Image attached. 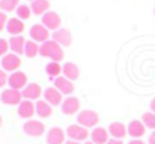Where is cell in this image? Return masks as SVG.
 Listing matches in <instances>:
<instances>
[{"label": "cell", "instance_id": "cell-30", "mask_svg": "<svg viewBox=\"0 0 155 144\" xmlns=\"http://www.w3.org/2000/svg\"><path fill=\"white\" fill-rule=\"evenodd\" d=\"M10 48V42L5 41L4 38H0V56H5Z\"/></svg>", "mask_w": 155, "mask_h": 144}, {"label": "cell", "instance_id": "cell-3", "mask_svg": "<svg viewBox=\"0 0 155 144\" xmlns=\"http://www.w3.org/2000/svg\"><path fill=\"white\" fill-rule=\"evenodd\" d=\"M23 97H22V91L19 90H14V88H7L0 94V101L4 105H10V106H15L19 105L23 101Z\"/></svg>", "mask_w": 155, "mask_h": 144}, {"label": "cell", "instance_id": "cell-14", "mask_svg": "<svg viewBox=\"0 0 155 144\" xmlns=\"http://www.w3.org/2000/svg\"><path fill=\"white\" fill-rule=\"evenodd\" d=\"M54 87H56L63 95H71V94L74 93V90H75L72 80L67 79L65 76L56 77V79H54Z\"/></svg>", "mask_w": 155, "mask_h": 144}, {"label": "cell", "instance_id": "cell-40", "mask_svg": "<svg viewBox=\"0 0 155 144\" xmlns=\"http://www.w3.org/2000/svg\"><path fill=\"white\" fill-rule=\"evenodd\" d=\"M29 2H34V0H29Z\"/></svg>", "mask_w": 155, "mask_h": 144}, {"label": "cell", "instance_id": "cell-9", "mask_svg": "<svg viewBox=\"0 0 155 144\" xmlns=\"http://www.w3.org/2000/svg\"><path fill=\"white\" fill-rule=\"evenodd\" d=\"M19 65H21V59L18 54L15 53H7L5 56H3L2 59V67L5 72H15L18 71Z\"/></svg>", "mask_w": 155, "mask_h": 144}, {"label": "cell", "instance_id": "cell-13", "mask_svg": "<svg viewBox=\"0 0 155 144\" xmlns=\"http://www.w3.org/2000/svg\"><path fill=\"white\" fill-rule=\"evenodd\" d=\"M44 99L52 106H59L63 102V94L56 87H48L44 91Z\"/></svg>", "mask_w": 155, "mask_h": 144}, {"label": "cell", "instance_id": "cell-38", "mask_svg": "<svg viewBox=\"0 0 155 144\" xmlns=\"http://www.w3.org/2000/svg\"><path fill=\"white\" fill-rule=\"evenodd\" d=\"M84 144H95V143H94V142H86Z\"/></svg>", "mask_w": 155, "mask_h": 144}, {"label": "cell", "instance_id": "cell-36", "mask_svg": "<svg viewBox=\"0 0 155 144\" xmlns=\"http://www.w3.org/2000/svg\"><path fill=\"white\" fill-rule=\"evenodd\" d=\"M150 109H151V112L155 113V98L151 101V103H150Z\"/></svg>", "mask_w": 155, "mask_h": 144}, {"label": "cell", "instance_id": "cell-23", "mask_svg": "<svg viewBox=\"0 0 155 144\" xmlns=\"http://www.w3.org/2000/svg\"><path fill=\"white\" fill-rule=\"evenodd\" d=\"M49 7H51L49 0H34L30 4V8H31L34 15H44L49 11Z\"/></svg>", "mask_w": 155, "mask_h": 144}, {"label": "cell", "instance_id": "cell-39", "mask_svg": "<svg viewBox=\"0 0 155 144\" xmlns=\"http://www.w3.org/2000/svg\"><path fill=\"white\" fill-rule=\"evenodd\" d=\"M2 124H3V118H2V116H0V126H2Z\"/></svg>", "mask_w": 155, "mask_h": 144}, {"label": "cell", "instance_id": "cell-41", "mask_svg": "<svg viewBox=\"0 0 155 144\" xmlns=\"http://www.w3.org/2000/svg\"><path fill=\"white\" fill-rule=\"evenodd\" d=\"M154 14H155V8H154Z\"/></svg>", "mask_w": 155, "mask_h": 144}, {"label": "cell", "instance_id": "cell-15", "mask_svg": "<svg viewBox=\"0 0 155 144\" xmlns=\"http://www.w3.org/2000/svg\"><path fill=\"white\" fill-rule=\"evenodd\" d=\"M42 94V90H41V86L37 84V83H27V86L22 90V97L25 99H29V101H33V99H38Z\"/></svg>", "mask_w": 155, "mask_h": 144}, {"label": "cell", "instance_id": "cell-34", "mask_svg": "<svg viewBox=\"0 0 155 144\" xmlns=\"http://www.w3.org/2000/svg\"><path fill=\"white\" fill-rule=\"evenodd\" d=\"M148 144H155V131L150 135V137H148Z\"/></svg>", "mask_w": 155, "mask_h": 144}, {"label": "cell", "instance_id": "cell-19", "mask_svg": "<svg viewBox=\"0 0 155 144\" xmlns=\"http://www.w3.org/2000/svg\"><path fill=\"white\" fill-rule=\"evenodd\" d=\"M5 30L11 35H21L25 30V23L19 18H10L7 22V26H5Z\"/></svg>", "mask_w": 155, "mask_h": 144}, {"label": "cell", "instance_id": "cell-10", "mask_svg": "<svg viewBox=\"0 0 155 144\" xmlns=\"http://www.w3.org/2000/svg\"><path fill=\"white\" fill-rule=\"evenodd\" d=\"M52 37H53V41H56L60 46H70L72 44V34L68 29L60 27L59 30L53 31Z\"/></svg>", "mask_w": 155, "mask_h": 144}, {"label": "cell", "instance_id": "cell-22", "mask_svg": "<svg viewBox=\"0 0 155 144\" xmlns=\"http://www.w3.org/2000/svg\"><path fill=\"white\" fill-rule=\"evenodd\" d=\"M35 113L40 116L41 118H48L52 116L53 110H52V105L48 103L45 99H38L35 102Z\"/></svg>", "mask_w": 155, "mask_h": 144}, {"label": "cell", "instance_id": "cell-24", "mask_svg": "<svg viewBox=\"0 0 155 144\" xmlns=\"http://www.w3.org/2000/svg\"><path fill=\"white\" fill-rule=\"evenodd\" d=\"M63 75L70 80H76L80 75V71H79V68H78L76 64L68 61V63H64V64H63Z\"/></svg>", "mask_w": 155, "mask_h": 144}, {"label": "cell", "instance_id": "cell-28", "mask_svg": "<svg viewBox=\"0 0 155 144\" xmlns=\"http://www.w3.org/2000/svg\"><path fill=\"white\" fill-rule=\"evenodd\" d=\"M15 12H16V18L22 19V21H26V19L30 18V15L33 14V11H31V8H30L29 5H26V4H19Z\"/></svg>", "mask_w": 155, "mask_h": 144}, {"label": "cell", "instance_id": "cell-21", "mask_svg": "<svg viewBox=\"0 0 155 144\" xmlns=\"http://www.w3.org/2000/svg\"><path fill=\"white\" fill-rule=\"evenodd\" d=\"M91 142H94L95 144H106L109 140V131H106L105 128L101 126H95L91 132Z\"/></svg>", "mask_w": 155, "mask_h": 144}, {"label": "cell", "instance_id": "cell-7", "mask_svg": "<svg viewBox=\"0 0 155 144\" xmlns=\"http://www.w3.org/2000/svg\"><path fill=\"white\" fill-rule=\"evenodd\" d=\"M8 86L14 90H23L27 86V76L25 72L15 71L8 76Z\"/></svg>", "mask_w": 155, "mask_h": 144}, {"label": "cell", "instance_id": "cell-31", "mask_svg": "<svg viewBox=\"0 0 155 144\" xmlns=\"http://www.w3.org/2000/svg\"><path fill=\"white\" fill-rule=\"evenodd\" d=\"M7 15H5V12H3V11H0V31H3V30L5 29V26H7Z\"/></svg>", "mask_w": 155, "mask_h": 144}, {"label": "cell", "instance_id": "cell-25", "mask_svg": "<svg viewBox=\"0 0 155 144\" xmlns=\"http://www.w3.org/2000/svg\"><path fill=\"white\" fill-rule=\"evenodd\" d=\"M45 72L49 76V79H56L60 76V74L63 72V65L59 64V61H51L46 64L45 67Z\"/></svg>", "mask_w": 155, "mask_h": 144}, {"label": "cell", "instance_id": "cell-29", "mask_svg": "<svg viewBox=\"0 0 155 144\" xmlns=\"http://www.w3.org/2000/svg\"><path fill=\"white\" fill-rule=\"evenodd\" d=\"M142 123L146 125V128L154 129L155 131V113H153V112L144 113V114L142 116Z\"/></svg>", "mask_w": 155, "mask_h": 144}, {"label": "cell", "instance_id": "cell-27", "mask_svg": "<svg viewBox=\"0 0 155 144\" xmlns=\"http://www.w3.org/2000/svg\"><path fill=\"white\" fill-rule=\"evenodd\" d=\"M18 5H19V0H0V10L3 12L16 11Z\"/></svg>", "mask_w": 155, "mask_h": 144}, {"label": "cell", "instance_id": "cell-2", "mask_svg": "<svg viewBox=\"0 0 155 144\" xmlns=\"http://www.w3.org/2000/svg\"><path fill=\"white\" fill-rule=\"evenodd\" d=\"M76 121L79 125L88 129V128H94L99 123V117L94 110H82V112L78 113Z\"/></svg>", "mask_w": 155, "mask_h": 144}, {"label": "cell", "instance_id": "cell-12", "mask_svg": "<svg viewBox=\"0 0 155 144\" xmlns=\"http://www.w3.org/2000/svg\"><path fill=\"white\" fill-rule=\"evenodd\" d=\"M79 107H80L79 99L75 98V97H68L61 103V112L65 116H72L79 112Z\"/></svg>", "mask_w": 155, "mask_h": 144}, {"label": "cell", "instance_id": "cell-4", "mask_svg": "<svg viewBox=\"0 0 155 144\" xmlns=\"http://www.w3.org/2000/svg\"><path fill=\"white\" fill-rule=\"evenodd\" d=\"M30 38L33 41H35L37 44H44L49 40V30L44 26L42 23H37V25H33L30 27Z\"/></svg>", "mask_w": 155, "mask_h": 144}, {"label": "cell", "instance_id": "cell-5", "mask_svg": "<svg viewBox=\"0 0 155 144\" xmlns=\"http://www.w3.org/2000/svg\"><path fill=\"white\" fill-rule=\"evenodd\" d=\"M23 132L27 136L38 137V136H41V135H44V132H45V125H44V123H41V121L29 120L23 124Z\"/></svg>", "mask_w": 155, "mask_h": 144}, {"label": "cell", "instance_id": "cell-16", "mask_svg": "<svg viewBox=\"0 0 155 144\" xmlns=\"http://www.w3.org/2000/svg\"><path fill=\"white\" fill-rule=\"evenodd\" d=\"M64 139H65V133L59 126L51 128L48 135H46V143L48 144H63L64 143Z\"/></svg>", "mask_w": 155, "mask_h": 144}, {"label": "cell", "instance_id": "cell-1", "mask_svg": "<svg viewBox=\"0 0 155 144\" xmlns=\"http://www.w3.org/2000/svg\"><path fill=\"white\" fill-rule=\"evenodd\" d=\"M40 54L42 57L51 59V61H60L64 57L63 48L53 40H48L40 45Z\"/></svg>", "mask_w": 155, "mask_h": 144}, {"label": "cell", "instance_id": "cell-18", "mask_svg": "<svg viewBox=\"0 0 155 144\" xmlns=\"http://www.w3.org/2000/svg\"><path fill=\"white\" fill-rule=\"evenodd\" d=\"M107 131H109V135L113 137V139H124V137L127 136V132H128V128H127L125 125H124L123 123H118V121H116V123H112L109 125V128H107Z\"/></svg>", "mask_w": 155, "mask_h": 144}, {"label": "cell", "instance_id": "cell-32", "mask_svg": "<svg viewBox=\"0 0 155 144\" xmlns=\"http://www.w3.org/2000/svg\"><path fill=\"white\" fill-rule=\"evenodd\" d=\"M7 83H8L7 72H5L4 70H0V87H4Z\"/></svg>", "mask_w": 155, "mask_h": 144}, {"label": "cell", "instance_id": "cell-6", "mask_svg": "<svg viewBox=\"0 0 155 144\" xmlns=\"http://www.w3.org/2000/svg\"><path fill=\"white\" fill-rule=\"evenodd\" d=\"M65 135L70 137V140H74V142H84L86 139L88 137V131L87 128L79 125H70L65 131Z\"/></svg>", "mask_w": 155, "mask_h": 144}, {"label": "cell", "instance_id": "cell-26", "mask_svg": "<svg viewBox=\"0 0 155 144\" xmlns=\"http://www.w3.org/2000/svg\"><path fill=\"white\" fill-rule=\"evenodd\" d=\"M25 54L30 59L35 57L37 54H40V45H38L35 41H26V45H25Z\"/></svg>", "mask_w": 155, "mask_h": 144}, {"label": "cell", "instance_id": "cell-11", "mask_svg": "<svg viewBox=\"0 0 155 144\" xmlns=\"http://www.w3.org/2000/svg\"><path fill=\"white\" fill-rule=\"evenodd\" d=\"M35 113V105L33 103V101L29 99H23L21 103L18 105V116L25 120H30Z\"/></svg>", "mask_w": 155, "mask_h": 144}, {"label": "cell", "instance_id": "cell-37", "mask_svg": "<svg viewBox=\"0 0 155 144\" xmlns=\"http://www.w3.org/2000/svg\"><path fill=\"white\" fill-rule=\"evenodd\" d=\"M65 144H80V143H78V142H74V140H70V142H67Z\"/></svg>", "mask_w": 155, "mask_h": 144}, {"label": "cell", "instance_id": "cell-17", "mask_svg": "<svg viewBox=\"0 0 155 144\" xmlns=\"http://www.w3.org/2000/svg\"><path fill=\"white\" fill-rule=\"evenodd\" d=\"M8 42H10V49L12 51V53L18 54V56H21V54L25 53L26 40L23 38V35H11Z\"/></svg>", "mask_w": 155, "mask_h": 144}, {"label": "cell", "instance_id": "cell-33", "mask_svg": "<svg viewBox=\"0 0 155 144\" xmlns=\"http://www.w3.org/2000/svg\"><path fill=\"white\" fill-rule=\"evenodd\" d=\"M106 144H123V142H121V140H118V139H109Z\"/></svg>", "mask_w": 155, "mask_h": 144}, {"label": "cell", "instance_id": "cell-8", "mask_svg": "<svg viewBox=\"0 0 155 144\" xmlns=\"http://www.w3.org/2000/svg\"><path fill=\"white\" fill-rule=\"evenodd\" d=\"M42 25L48 30L56 31V30H59L60 26H61V18H60V15L57 12H54V11H48V12H45L42 15Z\"/></svg>", "mask_w": 155, "mask_h": 144}, {"label": "cell", "instance_id": "cell-35", "mask_svg": "<svg viewBox=\"0 0 155 144\" xmlns=\"http://www.w3.org/2000/svg\"><path fill=\"white\" fill-rule=\"evenodd\" d=\"M128 144H146V143L142 142V140H139V139H134V140H131Z\"/></svg>", "mask_w": 155, "mask_h": 144}, {"label": "cell", "instance_id": "cell-20", "mask_svg": "<svg viewBox=\"0 0 155 144\" xmlns=\"http://www.w3.org/2000/svg\"><path fill=\"white\" fill-rule=\"evenodd\" d=\"M146 132V125L139 120H134L129 123L128 125V135L132 136L134 139H139L144 135Z\"/></svg>", "mask_w": 155, "mask_h": 144}]
</instances>
